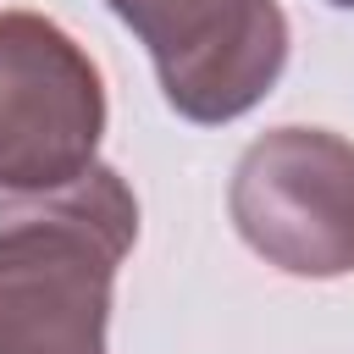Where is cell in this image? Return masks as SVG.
Returning <instances> with one entry per match:
<instances>
[{"label": "cell", "instance_id": "6da1fadb", "mask_svg": "<svg viewBox=\"0 0 354 354\" xmlns=\"http://www.w3.org/2000/svg\"><path fill=\"white\" fill-rule=\"evenodd\" d=\"M138 205L111 166L0 205V354H105L111 282Z\"/></svg>", "mask_w": 354, "mask_h": 354}, {"label": "cell", "instance_id": "7a4b0ae2", "mask_svg": "<svg viewBox=\"0 0 354 354\" xmlns=\"http://www.w3.org/2000/svg\"><path fill=\"white\" fill-rule=\"evenodd\" d=\"M105 88L94 61L33 11H0V188L55 194L94 166Z\"/></svg>", "mask_w": 354, "mask_h": 354}, {"label": "cell", "instance_id": "3957f363", "mask_svg": "<svg viewBox=\"0 0 354 354\" xmlns=\"http://www.w3.org/2000/svg\"><path fill=\"white\" fill-rule=\"evenodd\" d=\"M232 221L254 254L293 277L354 271V144L321 127L254 138L232 171Z\"/></svg>", "mask_w": 354, "mask_h": 354}, {"label": "cell", "instance_id": "277c9868", "mask_svg": "<svg viewBox=\"0 0 354 354\" xmlns=\"http://www.w3.org/2000/svg\"><path fill=\"white\" fill-rule=\"evenodd\" d=\"M160 72V94L188 122L243 116L288 61L277 0H105Z\"/></svg>", "mask_w": 354, "mask_h": 354}, {"label": "cell", "instance_id": "5b68a950", "mask_svg": "<svg viewBox=\"0 0 354 354\" xmlns=\"http://www.w3.org/2000/svg\"><path fill=\"white\" fill-rule=\"evenodd\" d=\"M326 6H343V11H354V0H326Z\"/></svg>", "mask_w": 354, "mask_h": 354}]
</instances>
